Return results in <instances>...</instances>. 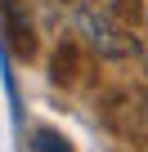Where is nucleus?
<instances>
[{"label":"nucleus","instance_id":"1","mask_svg":"<svg viewBox=\"0 0 148 152\" xmlns=\"http://www.w3.org/2000/svg\"><path fill=\"white\" fill-rule=\"evenodd\" d=\"M72 31H77L90 49L108 54V58H117V54L130 49V40L121 36V27H117L103 9H94V5H77V9H72Z\"/></svg>","mask_w":148,"mask_h":152},{"label":"nucleus","instance_id":"2","mask_svg":"<svg viewBox=\"0 0 148 152\" xmlns=\"http://www.w3.org/2000/svg\"><path fill=\"white\" fill-rule=\"evenodd\" d=\"M36 152H67V148H58L54 134H36Z\"/></svg>","mask_w":148,"mask_h":152}]
</instances>
